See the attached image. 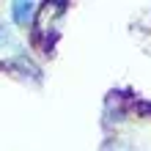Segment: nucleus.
Instances as JSON below:
<instances>
[{"label":"nucleus","instance_id":"2","mask_svg":"<svg viewBox=\"0 0 151 151\" xmlns=\"http://www.w3.org/2000/svg\"><path fill=\"white\" fill-rule=\"evenodd\" d=\"M6 50H14L17 47V36H14V30L11 28H6V25H0V52Z\"/></svg>","mask_w":151,"mask_h":151},{"label":"nucleus","instance_id":"1","mask_svg":"<svg viewBox=\"0 0 151 151\" xmlns=\"http://www.w3.org/2000/svg\"><path fill=\"white\" fill-rule=\"evenodd\" d=\"M33 14H36V3H14L11 6V17L19 25H28L33 19Z\"/></svg>","mask_w":151,"mask_h":151}]
</instances>
